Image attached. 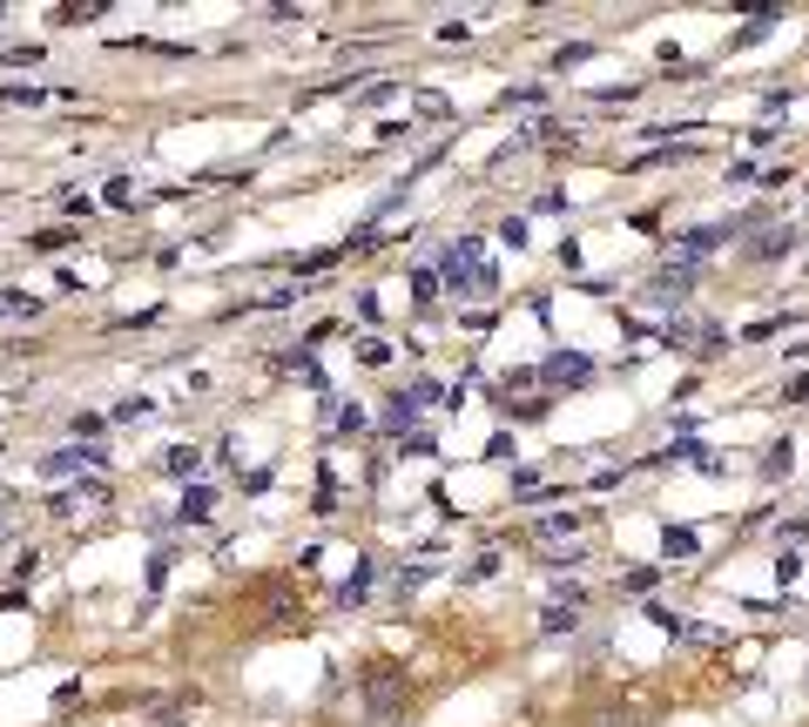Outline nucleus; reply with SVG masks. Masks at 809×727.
Masks as SVG:
<instances>
[{
    "mask_svg": "<svg viewBox=\"0 0 809 727\" xmlns=\"http://www.w3.org/2000/svg\"><path fill=\"white\" fill-rule=\"evenodd\" d=\"M405 707H412L405 667L398 660H371L365 667V727H392V720H405Z\"/></svg>",
    "mask_w": 809,
    "mask_h": 727,
    "instance_id": "1",
    "label": "nucleus"
},
{
    "mask_svg": "<svg viewBox=\"0 0 809 727\" xmlns=\"http://www.w3.org/2000/svg\"><path fill=\"white\" fill-rule=\"evenodd\" d=\"M439 283H445L452 297H486V290H492V263H486V250H479V236L445 242V257H439Z\"/></svg>",
    "mask_w": 809,
    "mask_h": 727,
    "instance_id": "2",
    "label": "nucleus"
},
{
    "mask_svg": "<svg viewBox=\"0 0 809 727\" xmlns=\"http://www.w3.org/2000/svg\"><path fill=\"white\" fill-rule=\"evenodd\" d=\"M594 378V357L587 350H554L547 364H539V384H554V391H581Z\"/></svg>",
    "mask_w": 809,
    "mask_h": 727,
    "instance_id": "3",
    "label": "nucleus"
},
{
    "mask_svg": "<svg viewBox=\"0 0 809 727\" xmlns=\"http://www.w3.org/2000/svg\"><path fill=\"white\" fill-rule=\"evenodd\" d=\"M756 223H762V216H756ZM756 223H749V236H742V257H749V263H776V257L796 250V229H789V223H769V229H756Z\"/></svg>",
    "mask_w": 809,
    "mask_h": 727,
    "instance_id": "4",
    "label": "nucleus"
},
{
    "mask_svg": "<svg viewBox=\"0 0 809 727\" xmlns=\"http://www.w3.org/2000/svg\"><path fill=\"white\" fill-rule=\"evenodd\" d=\"M695 276H702V270L668 263V270H654V276L641 283V297H647V303H688V290H695Z\"/></svg>",
    "mask_w": 809,
    "mask_h": 727,
    "instance_id": "5",
    "label": "nucleus"
},
{
    "mask_svg": "<svg viewBox=\"0 0 809 727\" xmlns=\"http://www.w3.org/2000/svg\"><path fill=\"white\" fill-rule=\"evenodd\" d=\"M82 465H108V444H102V438H95V444H61V452L41 458L48 478H68V472H82Z\"/></svg>",
    "mask_w": 809,
    "mask_h": 727,
    "instance_id": "6",
    "label": "nucleus"
},
{
    "mask_svg": "<svg viewBox=\"0 0 809 727\" xmlns=\"http://www.w3.org/2000/svg\"><path fill=\"white\" fill-rule=\"evenodd\" d=\"M108 8H115V0H61L48 21H55V27H88V21H102Z\"/></svg>",
    "mask_w": 809,
    "mask_h": 727,
    "instance_id": "7",
    "label": "nucleus"
},
{
    "mask_svg": "<svg viewBox=\"0 0 809 727\" xmlns=\"http://www.w3.org/2000/svg\"><path fill=\"white\" fill-rule=\"evenodd\" d=\"M371 573H378V565H371V552H365V559L352 565V580H344V586L331 593V599L344 606V613H352V606H365V593H371Z\"/></svg>",
    "mask_w": 809,
    "mask_h": 727,
    "instance_id": "8",
    "label": "nucleus"
},
{
    "mask_svg": "<svg viewBox=\"0 0 809 727\" xmlns=\"http://www.w3.org/2000/svg\"><path fill=\"white\" fill-rule=\"evenodd\" d=\"M210 505H216L210 485H189V492L176 499V519H182V525H203V519H210Z\"/></svg>",
    "mask_w": 809,
    "mask_h": 727,
    "instance_id": "9",
    "label": "nucleus"
},
{
    "mask_svg": "<svg viewBox=\"0 0 809 727\" xmlns=\"http://www.w3.org/2000/svg\"><path fill=\"white\" fill-rule=\"evenodd\" d=\"M695 552H702L695 525H668V533H662V559H695Z\"/></svg>",
    "mask_w": 809,
    "mask_h": 727,
    "instance_id": "10",
    "label": "nucleus"
},
{
    "mask_svg": "<svg viewBox=\"0 0 809 727\" xmlns=\"http://www.w3.org/2000/svg\"><path fill=\"white\" fill-rule=\"evenodd\" d=\"M82 499H108V485H102V478H74V485H68V492H55L48 505H55V512H74V505H82Z\"/></svg>",
    "mask_w": 809,
    "mask_h": 727,
    "instance_id": "11",
    "label": "nucleus"
},
{
    "mask_svg": "<svg viewBox=\"0 0 809 727\" xmlns=\"http://www.w3.org/2000/svg\"><path fill=\"white\" fill-rule=\"evenodd\" d=\"M74 236H82V223H55V229H41V236H27V250H68Z\"/></svg>",
    "mask_w": 809,
    "mask_h": 727,
    "instance_id": "12",
    "label": "nucleus"
},
{
    "mask_svg": "<svg viewBox=\"0 0 809 727\" xmlns=\"http://www.w3.org/2000/svg\"><path fill=\"white\" fill-rule=\"evenodd\" d=\"M533 533H539V539H573V533H581V519H573V512H554V519H539Z\"/></svg>",
    "mask_w": 809,
    "mask_h": 727,
    "instance_id": "13",
    "label": "nucleus"
},
{
    "mask_svg": "<svg viewBox=\"0 0 809 727\" xmlns=\"http://www.w3.org/2000/svg\"><path fill=\"white\" fill-rule=\"evenodd\" d=\"M539 627H547V633H573V627H581V606H547Z\"/></svg>",
    "mask_w": 809,
    "mask_h": 727,
    "instance_id": "14",
    "label": "nucleus"
},
{
    "mask_svg": "<svg viewBox=\"0 0 809 727\" xmlns=\"http://www.w3.org/2000/svg\"><path fill=\"white\" fill-rule=\"evenodd\" d=\"M331 425H337V438H358L365 431V412H358V404H331Z\"/></svg>",
    "mask_w": 809,
    "mask_h": 727,
    "instance_id": "15",
    "label": "nucleus"
},
{
    "mask_svg": "<svg viewBox=\"0 0 809 727\" xmlns=\"http://www.w3.org/2000/svg\"><path fill=\"white\" fill-rule=\"evenodd\" d=\"M163 465H169L176 478H189V472L203 465V452H197V444H169V458H163Z\"/></svg>",
    "mask_w": 809,
    "mask_h": 727,
    "instance_id": "16",
    "label": "nucleus"
},
{
    "mask_svg": "<svg viewBox=\"0 0 809 727\" xmlns=\"http://www.w3.org/2000/svg\"><path fill=\"white\" fill-rule=\"evenodd\" d=\"M14 533H21V499H14V492H0V546H8Z\"/></svg>",
    "mask_w": 809,
    "mask_h": 727,
    "instance_id": "17",
    "label": "nucleus"
},
{
    "mask_svg": "<svg viewBox=\"0 0 809 727\" xmlns=\"http://www.w3.org/2000/svg\"><path fill=\"white\" fill-rule=\"evenodd\" d=\"M102 202H108V210H129V202H135V182H129V176H108Z\"/></svg>",
    "mask_w": 809,
    "mask_h": 727,
    "instance_id": "18",
    "label": "nucleus"
},
{
    "mask_svg": "<svg viewBox=\"0 0 809 727\" xmlns=\"http://www.w3.org/2000/svg\"><path fill=\"white\" fill-rule=\"evenodd\" d=\"M439 290H445V283H439V270H412V297H418V303H432Z\"/></svg>",
    "mask_w": 809,
    "mask_h": 727,
    "instance_id": "19",
    "label": "nucleus"
},
{
    "mask_svg": "<svg viewBox=\"0 0 809 727\" xmlns=\"http://www.w3.org/2000/svg\"><path fill=\"white\" fill-rule=\"evenodd\" d=\"M61 210H68L74 223H88V216H95V195H82V189H68V195H61Z\"/></svg>",
    "mask_w": 809,
    "mask_h": 727,
    "instance_id": "20",
    "label": "nucleus"
},
{
    "mask_svg": "<svg viewBox=\"0 0 809 727\" xmlns=\"http://www.w3.org/2000/svg\"><path fill=\"white\" fill-rule=\"evenodd\" d=\"M789 465H796V452H789V444H769V458H762V472H769V478H783Z\"/></svg>",
    "mask_w": 809,
    "mask_h": 727,
    "instance_id": "21",
    "label": "nucleus"
},
{
    "mask_svg": "<svg viewBox=\"0 0 809 727\" xmlns=\"http://www.w3.org/2000/svg\"><path fill=\"white\" fill-rule=\"evenodd\" d=\"M621 586H628V593H647V586H654V565H628Z\"/></svg>",
    "mask_w": 809,
    "mask_h": 727,
    "instance_id": "22",
    "label": "nucleus"
},
{
    "mask_svg": "<svg viewBox=\"0 0 809 727\" xmlns=\"http://www.w3.org/2000/svg\"><path fill=\"white\" fill-rule=\"evenodd\" d=\"M418 115H426V121H445L452 102H445V95H418Z\"/></svg>",
    "mask_w": 809,
    "mask_h": 727,
    "instance_id": "23",
    "label": "nucleus"
},
{
    "mask_svg": "<svg viewBox=\"0 0 809 727\" xmlns=\"http://www.w3.org/2000/svg\"><path fill=\"white\" fill-rule=\"evenodd\" d=\"M587 55H594V48H587V40H573V48H560V55H554V68H581Z\"/></svg>",
    "mask_w": 809,
    "mask_h": 727,
    "instance_id": "24",
    "label": "nucleus"
},
{
    "mask_svg": "<svg viewBox=\"0 0 809 727\" xmlns=\"http://www.w3.org/2000/svg\"><path fill=\"white\" fill-rule=\"evenodd\" d=\"M0 102H27V108H41L48 95H41V88H21V81H14V88H0Z\"/></svg>",
    "mask_w": 809,
    "mask_h": 727,
    "instance_id": "25",
    "label": "nucleus"
},
{
    "mask_svg": "<svg viewBox=\"0 0 809 727\" xmlns=\"http://www.w3.org/2000/svg\"><path fill=\"white\" fill-rule=\"evenodd\" d=\"M796 539H809V519H789V525H776V546H796Z\"/></svg>",
    "mask_w": 809,
    "mask_h": 727,
    "instance_id": "26",
    "label": "nucleus"
},
{
    "mask_svg": "<svg viewBox=\"0 0 809 727\" xmlns=\"http://www.w3.org/2000/svg\"><path fill=\"white\" fill-rule=\"evenodd\" d=\"M34 61H41V48H8L0 55V68H34Z\"/></svg>",
    "mask_w": 809,
    "mask_h": 727,
    "instance_id": "27",
    "label": "nucleus"
},
{
    "mask_svg": "<svg viewBox=\"0 0 809 727\" xmlns=\"http://www.w3.org/2000/svg\"><path fill=\"white\" fill-rule=\"evenodd\" d=\"M796 573H802V559H796V552H776V580H783V586H789V580H796Z\"/></svg>",
    "mask_w": 809,
    "mask_h": 727,
    "instance_id": "28",
    "label": "nucleus"
},
{
    "mask_svg": "<svg viewBox=\"0 0 809 727\" xmlns=\"http://www.w3.org/2000/svg\"><path fill=\"white\" fill-rule=\"evenodd\" d=\"M802 397H809V371H802V378H789V384H783V404H802Z\"/></svg>",
    "mask_w": 809,
    "mask_h": 727,
    "instance_id": "29",
    "label": "nucleus"
}]
</instances>
